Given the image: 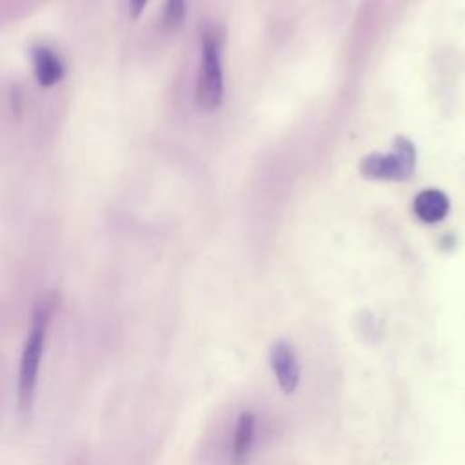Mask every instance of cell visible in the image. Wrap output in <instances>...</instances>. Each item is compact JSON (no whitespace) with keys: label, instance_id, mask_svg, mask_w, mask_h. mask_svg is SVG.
<instances>
[{"label":"cell","instance_id":"1","mask_svg":"<svg viewBox=\"0 0 465 465\" xmlns=\"http://www.w3.org/2000/svg\"><path fill=\"white\" fill-rule=\"evenodd\" d=\"M51 320V305L47 302L35 307L27 336L22 347L20 365H18V380H16V400L18 409L27 414L33 409L36 387H38V376H40V365L42 356L45 349L47 340V329Z\"/></svg>","mask_w":465,"mask_h":465},{"label":"cell","instance_id":"2","mask_svg":"<svg viewBox=\"0 0 465 465\" xmlns=\"http://www.w3.org/2000/svg\"><path fill=\"white\" fill-rule=\"evenodd\" d=\"M223 98L222 35L207 24L202 27V56L196 82V102L203 111H214Z\"/></svg>","mask_w":465,"mask_h":465},{"label":"cell","instance_id":"3","mask_svg":"<svg viewBox=\"0 0 465 465\" xmlns=\"http://www.w3.org/2000/svg\"><path fill=\"white\" fill-rule=\"evenodd\" d=\"M416 163L414 145L405 138L398 136L392 143V153L380 154L372 153L360 160V173L371 180H394L401 182L412 176Z\"/></svg>","mask_w":465,"mask_h":465},{"label":"cell","instance_id":"4","mask_svg":"<svg viewBox=\"0 0 465 465\" xmlns=\"http://www.w3.org/2000/svg\"><path fill=\"white\" fill-rule=\"evenodd\" d=\"M269 361L280 391L285 394H292L300 383V363L294 349L287 341H276L271 349Z\"/></svg>","mask_w":465,"mask_h":465},{"label":"cell","instance_id":"5","mask_svg":"<svg viewBox=\"0 0 465 465\" xmlns=\"http://www.w3.org/2000/svg\"><path fill=\"white\" fill-rule=\"evenodd\" d=\"M33 71L42 87H53L64 78L65 67L62 58L47 45H36L31 51Z\"/></svg>","mask_w":465,"mask_h":465},{"label":"cell","instance_id":"6","mask_svg":"<svg viewBox=\"0 0 465 465\" xmlns=\"http://www.w3.org/2000/svg\"><path fill=\"white\" fill-rule=\"evenodd\" d=\"M450 209V202L447 194L440 189H423L416 194L412 202L414 214L423 223H438L441 222Z\"/></svg>","mask_w":465,"mask_h":465},{"label":"cell","instance_id":"7","mask_svg":"<svg viewBox=\"0 0 465 465\" xmlns=\"http://www.w3.org/2000/svg\"><path fill=\"white\" fill-rule=\"evenodd\" d=\"M254 430H256V416L249 411H243L234 427V438H232V463L234 465H243L249 458L251 445L254 440Z\"/></svg>","mask_w":465,"mask_h":465},{"label":"cell","instance_id":"8","mask_svg":"<svg viewBox=\"0 0 465 465\" xmlns=\"http://www.w3.org/2000/svg\"><path fill=\"white\" fill-rule=\"evenodd\" d=\"M187 15V4L185 0H167L163 13H162V22L167 31H176L182 27L183 20Z\"/></svg>","mask_w":465,"mask_h":465},{"label":"cell","instance_id":"9","mask_svg":"<svg viewBox=\"0 0 465 465\" xmlns=\"http://www.w3.org/2000/svg\"><path fill=\"white\" fill-rule=\"evenodd\" d=\"M147 2H149V0H129V15H131L133 18H138L140 13L145 9Z\"/></svg>","mask_w":465,"mask_h":465}]
</instances>
